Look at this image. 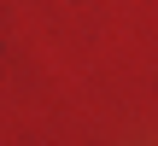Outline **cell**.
Segmentation results:
<instances>
[]
</instances>
